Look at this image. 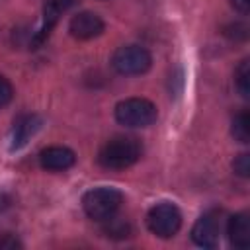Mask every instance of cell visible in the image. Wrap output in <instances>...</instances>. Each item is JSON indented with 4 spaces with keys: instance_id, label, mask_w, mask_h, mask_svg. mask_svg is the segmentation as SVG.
<instances>
[{
    "instance_id": "obj_1",
    "label": "cell",
    "mask_w": 250,
    "mask_h": 250,
    "mask_svg": "<svg viewBox=\"0 0 250 250\" xmlns=\"http://www.w3.org/2000/svg\"><path fill=\"white\" fill-rule=\"evenodd\" d=\"M143 154V146L135 137H113L104 143L98 152V162L107 170H125Z\"/></svg>"
},
{
    "instance_id": "obj_2",
    "label": "cell",
    "mask_w": 250,
    "mask_h": 250,
    "mask_svg": "<svg viewBox=\"0 0 250 250\" xmlns=\"http://www.w3.org/2000/svg\"><path fill=\"white\" fill-rule=\"evenodd\" d=\"M123 203L121 191L115 188H96L84 193L82 207L84 213L94 221H105L117 213V209Z\"/></svg>"
},
{
    "instance_id": "obj_3",
    "label": "cell",
    "mask_w": 250,
    "mask_h": 250,
    "mask_svg": "<svg viewBox=\"0 0 250 250\" xmlns=\"http://www.w3.org/2000/svg\"><path fill=\"white\" fill-rule=\"evenodd\" d=\"M156 105L145 98H127L115 105V119L125 127H148L156 121Z\"/></svg>"
},
{
    "instance_id": "obj_4",
    "label": "cell",
    "mask_w": 250,
    "mask_h": 250,
    "mask_svg": "<svg viewBox=\"0 0 250 250\" xmlns=\"http://www.w3.org/2000/svg\"><path fill=\"white\" fill-rule=\"evenodd\" d=\"M150 64H152V57L141 45H123L111 57V66L115 68V72L125 76L143 74L150 68Z\"/></svg>"
},
{
    "instance_id": "obj_5",
    "label": "cell",
    "mask_w": 250,
    "mask_h": 250,
    "mask_svg": "<svg viewBox=\"0 0 250 250\" xmlns=\"http://www.w3.org/2000/svg\"><path fill=\"white\" fill-rule=\"evenodd\" d=\"M148 230L160 238H172L182 227V213L174 203H156L146 215Z\"/></svg>"
},
{
    "instance_id": "obj_6",
    "label": "cell",
    "mask_w": 250,
    "mask_h": 250,
    "mask_svg": "<svg viewBox=\"0 0 250 250\" xmlns=\"http://www.w3.org/2000/svg\"><path fill=\"white\" fill-rule=\"evenodd\" d=\"M191 238L197 246L213 248L221 238V211L211 209L203 213L191 229Z\"/></svg>"
},
{
    "instance_id": "obj_7",
    "label": "cell",
    "mask_w": 250,
    "mask_h": 250,
    "mask_svg": "<svg viewBox=\"0 0 250 250\" xmlns=\"http://www.w3.org/2000/svg\"><path fill=\"white\" fill-rule=\"evenodd\" d=\"M104 27H105L104 20L94 12H78L76 16H72V20L68 23L70 35L80 41H88V39L102 35Z\"/></svg>"
},
{
    "instance_id": "obj_8",
    "label": "cell",
    "mask_w": 250,
    "mask_h": 250,
    "mask_svg": "<svg viewBox=\"0 0 250 250\" xmlns=\"http://www.w3.org/2000/svg\"><path fill=\"white\" fill-rule=\"evenodd\" d=\"M39 162L45 170L51 172H62L74 166L76 156L68 146H47L39 154Z\"/></svg>"
},
{
    "instance_id": "obj_9",
    "label": "cell",
    "mask_w": 250,
    "mask_h": 250,
    "mask_svg": "<svg viewBox=\"0 0 250 250\" xmlns=\"http://www.w3.org/2000/svg\"><path fill=\"white\" fill-rule=\"evenodd\" d=\"M41 129V117L27 113L16 119L14 129H12V150H18L31 141V137Z\"/></svg>"
},
{
    "instance_id": "obj_10",
    "label": "cell",
    "mask_w": 250,
    "mask_h": 250,
    "mask_svg": "<svg viewBox=\"0 0 250 250\" xmlns=\"http://www.w3.org/2000/svg\"><path fill=\"white\" fill-rule=\"evenodd\" d=\"M227 232H229V240L232 246L236 248H248L250 246V219L246 213H236L229 219L227 225Z\"/></svg>"
},
{
    "instance_id": "obj_11",
    "label": "cell",
    "mask_w": 250,
    "mask_h": 250,
    "mask_svg": "<svg viewBox=\"0 0 250 250\" xmlns=\"http://www.w3.org/2000/svg\"><path fill=\"white\" fill-rule=\"evenodd\" d=\"M232 137L238 141V143H248L250 141V117H248V111H240L234 119H232V129H230Z\"/></svg>"
},
{
    "instance_id": "obj_12",
    "label": "cell",
    "mask_w": 250,
    "mask_h": 250,
    "mask_svg": "<svg viewBox=\"0 0 250 250\" xmlns=\"http://www.w3.org/2000/svg\"><path fill=\"white\" fill-rule=\"evenodd\" d=\"M104 232L109 236V238H127L131 234V225L123 219H117L115 215L105 219L104 221Z\"/></svg>"
},
{
    "instance_id": "obj_13",
    "label": "cell",
    "mask_w": 250,
    "mask_h": 250,
    "mask_svg": "<svg viewBox=\"0 0 250 250\" xmlns=\"http://www.w3.org/2000/svg\"><path fill=\"white\" fill-rule=\"evenodd\" d=\"M234 80H236V88L242 94V98H248L250 96V62H248V59H244L238 64V68L234 70Z\"/></svg>"
},
{
    "instance_id": "obj_14",
    "label": "cell",
    "mask_w": 250,
    "mask_h": 250,
    "mask_svg": "<svg viewBox=\"0 0 250 250\" xmlns=\"http://www.w3.org/2000/svg\"><path fill=\"white\" fill-rule=\"evenodd\" d=\"M232 170L234 174H238L240 178H248L250 176V154L242 152L232 160Z\"/></svg>"
},
{
    "instance_id": "obj_15",
    "label": "cell",
    "mask_w": 250,
    "mask_h": 250,
    "mask_svg": "<svg viewBox=\"0 0 250 250\" xmlns=\"http://www.w3.org/2000/svg\"><path fill=\"white\" fill-rule=\"evenodd\" d=\"M12 98H14V88H12L10 80L0 74V107L8 105L12 102Z\"/></svg>"
},
{
    "instance_id": "obj_16",
    "label": "cell",
    "mask_w": 250,
    "mask_h": 250,
    "mask_svg": "<svg viewBox=\"0 0 250 250\" xmlns=\"http://www.w3.org/2000/svg\"><path fill=\"white\" fill-rule=\"evenodd\" d=\"M225 35H227L229 39L242 41V39H246L248 29H246V25H242V23H230V25L225 27Z\"/></svg>"
},
{
    "instance_id": "obj_17",
    "label": "cell",
    "mask_w": 250,
    "mask_h": 250,
    "mask_svg": "<svg viewBox=\"0 0 250 250\" xmlns=\"http://www.w3.org/2000/svg\"><path fill=\"white\" fill-rule=\"evenodd\" d=\"M16 248H21V242L14 234L6 232L0 236V250H16Z\"/></svg>"
},
{
    "instance_id": "obj_18",
    "label": "cell",
    "mask_w": 250,
    "mask_h": 250,
    "mask_svg": "<svg viewBox=\"0 0 250 250\" xmlns=\"http://www.w3.org/2000/svg\"><path fill=\"white\" fill-rule=\"evenodd\" d=\"M230 6L240 14H248L250 12V0H230Z\"/></svg>"
},
{
    "instance_id": "obj_19",
    "label": "cell",
    "mask_w": 250,
    "mask_h": 250,
    "mask_svg": "<svg viewBox=\"0 0 250 250\" xmlns=\"http://www.w3.org/2000/svg\"><path fill=\"white\" fill-rule=\"evenodd\" d=\"M47 4H51V6L59 8L61 12H66V10L74 4V0H47Z\"/></svg>"
},
{
    "instance_id": "obj_20",
    "label": "cell",
    "mask_w": 250,
    "mask_h": 250,
    "mask_svg": "<svg viewBox=\"0 0 250 250\" xmlns=\"http://www.w3.org/2000/svg\"><path fill=\"white\" fill-rule=\"evenodd\" d=\"M8 205H10V197L4 195V193H0V211H4Z\"/></svg>"
}]
</instances>
